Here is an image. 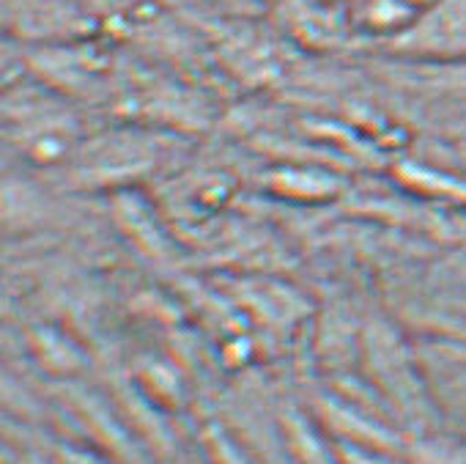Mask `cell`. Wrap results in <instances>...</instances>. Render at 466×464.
I'll use <instances>...</instances> for the list:
<instances>
[{"instance_id": "cell-1", "label": "cell", "mask_w": 466, "mask_h": 464, "mask_svg": "<svg viewBox=\"0 0 466 464\" xmlns=\"http://www.w3.org/2000/svg\"><path fill=\"white\" fill-rule=\"evenodd\" d=\"M417 17L420 12L403 4V0H362L357 12L360 28L370 34H381V36L411 31V26H417Z\"/></svg>"}, {"instance_id": "cell-2", "label": "cell", "mask_w": 466, "mask_h": 464, "mask_svg": "<svg viewBox=\"0 0 466 464\" xmlns=\"http://www.w3.org/2000/svg\"><path fill=\"white\" fill-rule=\"evenodd\" d=\"M403 4H409V6L417 9V12H431V9H436L439 4H444V0H403Z\"/></svg>"}]
</instances>
